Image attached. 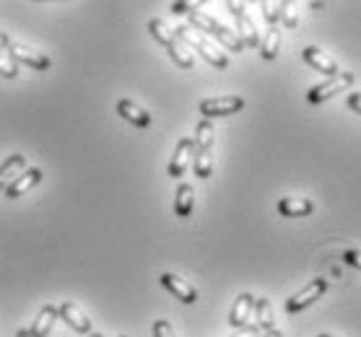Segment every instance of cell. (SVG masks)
Masks as SVG:
<instances>
[{
    "instance_id": "cell-7",
    "label": "cell",
    "mask_w": 361,
    "mask_h": 337,
    "mask_svg": "<svg viewBox=\"0 0 361 337\" xmlns=\"http://www.w3.org/2000/svg\"><path fill=\"white\" fill-rule=\"evenodd\" d=\"M353 81H356L353 73H338L336 78H328V81L320 83V86H312L310 94H307V99H310V104H322V101L333 99L336 94L345 91L348 86H353Z\"/></svg>"
},
{
    "instance_id": "cell-36",
    "label": "cell",
    "mask_w": 361,
    "mask_h": 337,
    "mask_svg": "<svg viewBox=\"0 0 361 337\" xmlns=\"http://www.w3.org/2000/svg\"><path fill=\"white\" fill-rule=\"evenodd\" d=\"M123 337H125V335H123Z\"/></svg>"
},
{
    "instance_id": "cell-12",
    "label": "cell",
    "mask_w": 361,
    "mask_h": 337,
    "mask_svg": "<svg viewBox=\"0 0 361 337\" xmlns=\"http://www.w3.org/2000/svg\"><path fill=\"white\" fill-rule=\"evenodd\" d=\"M255 314V296L252 293H239L229 312V324L234 329H242L250 324V317Z\"/></svg>"
},
{
    "instance_id": "cell-33",
    "label": "cell",
    "mask_w": 361,
    "mask_h": 337,
    "mask_svg": "<svg viewBox=\"0 0 361 337\" xmlns=\"http://www.w3.org/2000/svg\"><path fill=\"white\" fill-rule=\"evenodd\" d=\"M16 337H32V335H29V329H18Z\"/></svg>"
},
{
    "instance_id": "cell-31",
    "label": "cell",
    "mask_w": 361,
    "mask_h": 337,
    "mask_svg": "<svg viewBox=\"0 0 361 337\" xmlns=\"http://www.w3.org/2000/svg\"><path fill=\"white\" fill-rule=\"evenodd\" d=\"M8 47H11V37L6 32H0V52L8 50Z\"/></svg>"
},
{
    "instance_id": "cell-6",
    "label": "cell",
    "mask_w": 361,
    "mask_h": 337,
    "mask_svg": "<svg viewBox=\"0 0 361 337\" xmlns=\"http://www.w3.org/2000/svg\"><path fill=\"white\" fill-rule=\"evenodd\" d=\"M226 8L234 18H237V37L242 39L245 47H252L257 50L260 47V37H257V29H255L252 18L247 16L245 3H234V0H226Z\"/></svg>"
},
{
    "instance_id": "cell-22",
    "label": "cell",
    "mask_w": 361,
    "mask_h": 337,
    "mask_svg": "<svg viewBox=\"0 0 361 337\" xmlns=\"http://www.w3.org/2000/svg\"><path fill=\"white\" fill-rule=\"evenodd\" d=\"M281 50V29L279 26H268L265 37L260 39V55L263 60H276Z\"/></svg>"
},
{
    "instance_id": "cell-24",
    "label": "cell",
    "mask_w": 361,
    "mask_h": 337,
    "mask_svg": "<svg viewBox=\"0 0 361 337\" xmlns=\"http://www.w3.org/2000/svg\"><path fill=\"white\" fill-rule=\"evenodd\" d=\"M0 75H3V78H8V81H13V78L18 75V65L13 63V58H11L6 50L0 52Z\"/></svg>"
},
{
    "instance_id": "cell-17",
    "label": "cell",
    "mask_w": 361,
    "mask_h": 337,
    "mask_svg": "<svg viewBox=\"0 0 361 337\" xmlns=\"http://www.w3.org/2000/svg\"><path fill=\"white\" fill-rule=\"evenodd\" d=\"M117 115L123 117V120H128L130 125H135V127H148V125H151V115H148L146 109H140L138 104L130 99L117 101Z\"/></svg>"
},
{
    "instance_id": "cell-28",
    "label": "cell",
    "mask_w": 361,
    "mask_h": 337,
    "mask_svg": "<svg viewBox=\"0 0 361 337\" xmlns=\"http://www.w3.org/2000/svg\"><path fill=\"white\" fill-rule=\"evenodd\" d=\"M260 335H263V332H260L257 324H247V327H242V329H234L231 337H260Z\"/></svg>"
},
{
    "instance_id": "cell-16",
    "label": "cell",
    "mask_w": 361,
    "mask_h": 337,
    "mask_svg": "<svg viewBox=\"0 0 361 337\" xmlns=\"http://www.w3.org/2000/svg\"><path fill=\"white\" fill-rule=\"evenodd\" d=\"M314 210V203L310 198H283L279 200V213L283 218H304Z\"/></svg>"
},
{
    "instance_id": "cell-9",
    "label": "cell",
    "mask_w": 361,
    "mask_h": 337,
    "mask_svg": "<svg viewBox=\"0 0 361 337\" xmlns=\"http://www.w3.org/2000/svg\"><path fill=\"white\" fill-rule=\"evenodd\" d=\"M192 156H195V140L182 138L180 143H177V148H174L172 161H169V177H172V179H180L182 174L188 172Z\"/></svg>"
},
{
    "instance_id": "cell-4",
    "label": "cell",
    "mask_w": 361,
    "mask_h": 337,
    "mask_svg": "<svg viewBox=\"0 0 361 337\" xmlns=\"http://www.w3.org/2000/svg\"><path fill=\"white\" fill-rule=\"evenodd\" d=\"M148 34H151L161 47H166L169 58L174 60V65H180L182 70H190V68H192V55L182 47V42L174 37V32L161 21V18H151V21H148Z\"/></svg>"
},
{
    "instance_id": "cell-3",
    "label": "cell",
    "mask_w": 361,
    "mask_h": 337,
    "mask_svg": "<svg viewBox=\"0 0 361 337\" xmlns=\"http://www.w3.org/2000/svg\"><path fill=\"white\" fill-rule=\"evenodd\" d=\"M174 37L182 42V44H188L190 50L200 52V58L208 63V65L214 68H229V55L226 52H221L216 44H211V42L205 39L203 34H197L195 29H190L188 24L185 26H177L174 29Z\"/></svg>"
},
{
    "instance_id": "cell-32",
    "label": "cell",
    "mask_w": 361,
    "mask_h": 337,
    "mask_svg": "<svg viewBox=\"0 0 361 337\" xmlns=\"http://www.w3.org/2000/svg\"><path fill=\"white\" fill-rule=\"evenodd\" d=\"M260 337H283V332L281 329H271V332H263Z\"/></svg>"
},
{
    "instance_id": "cell-26",
    "label": "cell",
    "mask_w": 361,
    "mask_h": 337,
    "mask_svg": "<svg viewBox=\"0 0 361 337\" xmlns=\"http://www.w3.org/2000/svg\"><path fill=\"white\" fill-rule=\"evenodd\" d=\"M154 337H174L172 324L166 319H157L154 322Z\"/></svg>"
},
{
    "instance_id": "cell-5",
    "label": "cell",
    "mask_w": 361,
    "mask_h": 337,
    "mask_svg": "<svg viewBox=\"0 0 361 337\" xmlns=\"http://www.w3.org/2000/svg\"><path fill=\"white\" fill-rule=\"evenodd\" d=\"M325 291H328V280H325V278H314L312 283H307V286H304L299 293H294V296L288 298V301H286V312L288 314H299V312H304V309H310L314 301H320Z\"/></svg>"
},
{
    "instance_id": "cell-14",
    "label": "cell",
    "mask_w": 361,
    "mask_h": 337,
    "mask_svg": "<svg viewBox=\"0 0 361 337\" xmlns=\"http://www.w3.org/2000/svg\"><path fill=\"white\" fill-rule=\"evenodd\" d=\"M304 63L310 68H314V70H320V73H325L328 78H336L341 70H338V63L333 58H328L322 50H317V47H304L302 52Z\"/></svg>"
},
{
    "instance_id": "cell-35",
    "label": "cell",
    "mask_w": 361,
    "mask_h": 337,
    "mask_svg": "<svg viewBox=\"0 0 361 337\" xmlns=\"http://www.w3.org/2000/svg\"><path fill=\"white\" fill-rule=\"evenodd\" d=\"M317 337H336V335H317Z\"/></svg>"
},
{
    "instance_id": "cell-34",
    "label": "cell",
    "mask_w": 361,
    "mask_h": 337,
    "mask_svg": "<svg viewBox=\"0 0 361 337\" xmlns=\"http://www.w3.org/2000/svg\"><path fill=\"white\" fill-rule=\"evenodd\" d=\"M89 337H104V335H99V332H91V335Z\"/></svg>"
},
{
    "instance_id": "cell-11",
    "label": "cell",
    "mask_w": 361,
    "mask_h": 337,
    "mask_svg": "<svg viewBox=\"0 0 361 337\" xmlns=\"http://www.w3.org/2000/svg\"><path fill=\"white\" fill-rule=\"evenodd\" d=\"M161 286L172 293V296H177L182 301V304H195L197 301V291H195V286H190L188 280L185 278H180V275H174V272H164L161 275Z\"/></svg>"
},
{
    "instance_id": "cell-25",
    "label": "cell",
    "mask_w": 361,
    "mask_h": 337,
    "mask_svg": "<svg viewBox=\"0 0 361 337\" xmlns=\"http://www.w3.org/2000/svg\"><path fill=\"white\" fill-rule=\"evenodd\" d=\"M281 21H283V26H286V29H296V24H299V16H296V11H294V6H291V3H286V6H283Z\"/></svg>"
},
{
    "instance_id": "cell-27",
    "label": "cell",
    "mask_w": 361,
    "mask_h": 337,
    "mask_svg": "<svg viewBox=\"0 0 361 337\" xmlns=\"http://www.w3.org/2000/svg\"><path fill=\"white\" fill-rule=\"evenodd\" d=\"M343 262L351 265V267H356V270H361V249H345Z\"/></svg>"
},
{
    "instance_id": "cell-21",
    "label": "cell",
    "mask_w": 361,
    "mask_h": 337,
    "mask_svg": "<svg viewBox=\"0 0 361 337\" xmlns=\"http://www.w3.org/2000/svg\"><path fill=\"white\" fill-rule=\"evenodd\" d=\"M255 324L260 327V332H271V329H276L271 298H255Z\"/></svg>"
},
{
    "instance_id": "cell-30",
    "label": "cell",
    "mask_w": 361,
    "mask_h": 337,
    "mask_svg": "<svg viewBox=\"0 0 361 337\" xmlns=\"http://www.w3.org/2000/svg\"><path fill=\"white\" fill-rule=\"evenodd\" d=\"M348 107H351L356 115H361V94H348Z\"/></svg>"
},
{
    "instance_id": "cell-2",
    "label": "cell",
    "mask_w": 361,
    "mask_h": 337,
    "mask_svg": "<svg viewBox=\"0 0 361 337\" xmlns=\"http://www.w3.org/2000/svg\"><path fill=\"white\" fill-rule=\"evenodd\" d=\"M214 138L216 130L211 120H200L195 127V156H192V169H195V177L200 179H208L214 174Z\"/></svg>"
},
{
    "instance_id": "cell-10",
    "label": "cell",
    "mask_w": 361,
    "mask_h": 337,
    "mask_svg": "<svg viewBox=\"0 0 361 337\" xmlns=\"http://www.w3.org/2000/svg\"><path fill=\"white\" fill-rule=\"evenodd\" d=\"M8 55L13 58L16 65H29L34 70H49V65H52V60L44 52H34L29 47H21V44H11Z\"/></svg>"
},
{
    "instance_id": "cell-23",
    "label": "cell",
    "mask_w": 361,
    "mask_h": 337,
    "mask_svg": "<svg viewBox=\"0 0 361 337\" xmlns=\"http://www.w3.org/2000/svg\"><path fill=\"white\" fill-rule=\"evenodd\" d=\"M283 6H286V3H273V0H263V3H260V8H263L265 24H268V26H279L281 13H283Z\"/></svg>"
},
{
    "instance_id": "cell-1",
    "label": "cell",
    "mask_w": 361,
    "mask_h": 337,
    "mask_svg": "<svg viewBox=\"0 0 361 337\" xmlns=\"http://www.w3.org/2000/svg\"><path fill=\"white\" fill-rule=\"evenodd\" d=\"M188 26L190 29H195V32H203V34H208V37H214V39L219 42L226 52H242L245 50V44H242V39L237 37L234 29L224 26L221 21H216L214 16H208V13H203V11L190 13Z\"/></svg>"
},
{
    "instance_id": "cell-29",
    "label": "cell",
    "mask_w": 361,
    "mask_h": 337,
    "mask_svg": "<svg viewBox=\"0 0 361 337\" xmlns=\"http://www.w3.org/2000/svg\"><path fill=\"white\" fill-rule=\"evenodd\" d=\"M197 8H200L197 3H172V11H174V13H180V16H182V13H188V16H190V13H195Z\"/></svg>"
},
{
    "instance_id": "cell-19",
    "label": "cell",
    "mask_w": 361,
    "mask_h": 337,
    "mask_svg": "<svg viewBox=\"0 0 361 337\" xmlns=\"http://www.w3.org/2000/svg\"><path fill=\"white\" fill-rule=\"evenodd\" d=\"M192 208H195V189H192V184L182 182L177 187V195H174V213H177V218H190Z\"/></svg>"
},
{
    "instance_id": "cell-15",
    "label": "cell",
    "mask_w": 361,
    "mask_h": 337,
    "mask_svg": "<svg viewBox=\"0 0 361 337\" xmlns=\"http://www.w3.org/2000/svg\"><path fill=\"white\" fill-rule=\"evenodd\" d=\"M42 177H44V174H42V169H26L24 174H18L16 179L6 187V198H8V200L21 198L24 192H29L32 187H37V184H39Z\"/></svg>"
},
{
    "instance_id": "cell-18",
    "label": "cell",
    "mask_w": 361,
    "mask_h": 337,
    "mask_svg": "<svg viewBox=\"0 0 361 337\" xmlns=\"http://www.w3.org/2000/svg\"><path fill=\"white\" fill-rule=\"evenodd\" d=\"M55 322H58V306H42V312L37 314V319H34V324L29 327V335L32 337H47L49 332H52V327H55Z\"/></svg>"
},
{
    "instance_id": "cell-8",
    "label": "cell",
    "mask_w": 361,
    "mask_h": 337,
    "mask_svg": "<svg viewBox=\"0 0 361 337\" xmlns=\"http://www.w3.org/2000/svg\"><path fill=\"white\" fill-rule=\"evenodd\" d=\"M245 109L242 96H214V99L200 101V115L203 120H214V117H229Z\"/></svg>"
},
{
    "instance_id": "cell-13",
    "label": "cell",
    "mask_w": 361,
    "mask_h": 337,
    "mask_svg": "<svg viewBox=\"0 0 361 337\" xmlns=\"http://www.w3.org/2000/svg\"><path fill=\"white\" fill-rule=\"evenodd\" d=\"M58 317H63V322H66L73 332H78V335H86V337L91 335V319L75 304H60Z\"/></svg>"
},
{
    "instance_id": "cell-20",
    "label": "cell",
    "mask_w": 361,
    "mask_h": 337,
    "mask_svg": "<svg viewBox=\"0 0 361 337\" xmlns=\"http://www.w3.org/2000/svg\"><path fill=\"white\" fill-rule=\"evenodd\" d=\"M24 166H26V156H21V153H13V156H8L0 164V192H6V187L16 179L18 172H21Z\"/></svg>"
}]
</instances>
